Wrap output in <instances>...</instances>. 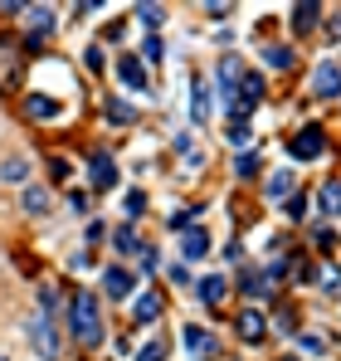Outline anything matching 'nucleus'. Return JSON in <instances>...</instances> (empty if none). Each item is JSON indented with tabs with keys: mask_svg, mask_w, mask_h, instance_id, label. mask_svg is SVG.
I'll return each instance as SVG.
<instances>
[{
	"mask_svg": "<svg viewBox=\"0 0 341 361\" xmlns=\"http://www.w3.org/2000/svg\"><path fill=\"white\" fill-rule=\"evenodd\" d=\"M68 327H73V337L83 347H98L103 342V312H98V298L93 293H78V298L68 302Z\"/></svg>",
	"mask_w": 341,
	"mask_h": 361,
	"instance_id": "f257e3e1",
	"label": "nucleus"
},
{
	"mask_svg": "<svg viewBox=\"0 0 341 361\" xmlns=\"http://www.w3.org/2000/svg\"><path fill=\"white\" fill-rule=\"evenodd\" d=\"M322 152H327L322 127H302V132L292 137V157H297V161H312V157H322Z\"/></svg>",
	"mask_w": 341,
	"mask_h": 361,
	"instance_id": "f03ea898",
	"label": "nucleus"
},
{
	"mask_svg": "<svg viewBox=\"0 0 341 361\" xmlns=\"http://www.w3.org/2000/svg\"><path fill=\"white\" fill-rule=\"evenodd\" d=\"M312 93H317V98H341V63H317Z\"/></svg>",
	"mask_w": 341,
	"mask_h": 361,
	"instance_id": "7ed1b4c3",
	"label": "nucleus"
},
{
	"mask_svg": "<svg viewBox=\"0 0 341 361\" xmlns=\"http://www.w3.org/2000/svg\"><path fill=\"white\" fill-rule=\"evenodd\" d=\"M234 327H239V337H244V342H264V337H268V322H264V312H254V307H249V312H239V317H234Z\"/></svg>",
	"mask_w": 341,
	"mask_h": 361,
	"instance_id": "20e7f679",
	"label": "nucleus"
},
{
	"mask_svg": "<svg viewBox=\"0 0 341 361\" xmlns=\"http://www.w3.org/2000/svg\"><path fill=\"white\" fill-rule=\"evenodd\" d=\"M185 352L200 361L215 357V332H205V327H185Z\"/></svg>",
	"mask_w": 341,
	"mask_h": 361,
	"instance_id": "39448f33",
	"label": "nucleus"
},
{
	"mask_svg": "<svg viewBox=\"0 0 341 361\" xmlns=\"http://www.w3.org/2000/svg\"><path fill=\"white\" fill-rule=\"evenodd\" d=\"M25 118H35V122H54V118H58V103L49 98V93H30V98H25Z\"/></svg>",
	"mask_w": 341,
	"mask_h": 361,
	"instance_id": "423d86ee",
	"label": "nucleus"
},
{
	"mask_svg": "<svg viewBox=\"0 0 341 361\" xmlns=\"http://www.w3.org/2000/svg\"><path fill=\"white\" fill-rule=\"evenodd\" d=\"M88 176H93V185H98V190H108V185L117 180L113 157H108V152H93V161H88Z\"/></svg>",
	"mask_w": 341,
	"mask_h": 361,
	"instance_id": "0eeeda50",
	"label": "nucleus"
},
{
	"mask_svg": "<svg viewBox=\"0 0 341 361\" xmlns=\"http://www.w3.org/2000/svg\"><path fill=\"white\" fill-rule=\"evenodd\" d=\"M30 337H35L39 357H54L58 352V337H54V327H49V317H35V322H30Z\"/></svg>",
	"mask_w": 341,
	"mask_h": 361,
	"instance_id": "6e6552de",
	"label": "nucleus"
},
{
	"mask_svg": "<svg viewBox=\"0 0 341 361\" xmlns=\"http://www.w3.org/2000/svg\"><path fill=\"white\" fill-rule=\"evenodd\" d=\"M103 288H108V298H127V293H132V288H137V279H132V274H127V269H108V274H103Z\"/></svg>",
	"mask_w": 341,
	"mask_h": 361,
	"instance_id": "1a4fd4ad",
	"label": "nucleus"
},
{
	"mask_svg": "<svg viewBox=\"0 0 341 361\" xmlns=\"http://www.w3.org/2000/svg\"><path fill=\"white\" fill-rule=\"evenodd\" d=\"M190 118H195V122L210 118V88H205V78L190 83Z\"/></svg>",
	"mask_w": 341,
	"mask_h": 361,
	"instance_id": "9d476101",
	"label": "nucleus"
},
{
	"mask_svg": "<svg viewBox=\"0 0 341 361\" xmlns=\"http://www.w3.org/2000/svg\"><path fill=\"white\" fill-rule=\"evenodd\" d=\"M117 73H122V83H127V88H137V93L147 88V73H142V59H127V54H122V59H117Z\"/></svg>",
	"mask_w": 341,
	"mask_h": 361,
	"instance_id": "9b49d317",
	"label": "nucleus"
},
{
	"mask_svg": "<svg viewBox=\"0 0 341 361\" xmlns=\"http://www.w3.org/2000/svg\"><path fill=\"white\" fill-rule=\"evenodd\" d=\"M180 249H185V259H205L210 254V235L205 230H185L180 235Z\"/></svg>",
	"mask_w": 341,
	"mask_h": 361,
	"instance_id": "f8f14e48",
	"label": "nucleus"
},
{
	"mask_svg": "<svg viewBox=\"0 0 341 361\" xmlns=\"http://www.w3.org/2000/svg\"><path fill=\"white\" fill-rule=\"evenodd\" d=\"M317 20H322V5H312V0L292 5V30H317Z\"/></svg>",
	"mask_w": 341,
	"mask_h": 361,
	"instance_id": "ddd939ff",
	"label": "nucleus"
},
{
	"mask_svg": "<svg viewBox=\"0 0 341 361\" xmlns=\"http://www.w3.org/2000/svg\"><path fill=\"white\" fill-rule=\"evenodd\" d=\"M225 293H229V283L220 279V274H205V279H200V302L215 307V302H225Z\"/></svg>",
	"mask_w": 341,
	"mask_h": 361,
	"instance_id": "4468645a",
	"label": "nucleus"
},
{
	"mask_svg": "<svg viewBox=\"0 0 341 361\" xmlns=\"http://www.w3.org/2000/svg\"><path fill=\"white\" fill-rule=\"evenodd\" d=\"M292 171H278V176H268V185H264V195L268 200H292Z\"/></svg>",
	"mask_w": 341,
	"mask_h": 361,
	"instance_id": "2eb2a0df",
	"label": "nucleus"
},
{
	"mask_svg": "<svg viewBox=\"0 0 341 361\" xmlns=\"http://www.w3.org/2000/svg\"><path fill=\"white\" fill-rule=\"evenodd\" d=\"M132 312H137V322H156L161 317V293H142Z\"/></svg>",
	"mask_w": 341,
	"mask_h": 361,
	"instance_id": "dca6fc26",
	"label": "nucleus"
},
{
	"mask_svg": "<svg viewBox=\"0 0 341 361\" xmlns=\"http://www.w3.org/2000/svg\"><path fill=\"white\" fill-rule=\"evenodd\" d=\"M10 83H20V59H15V49H0V88H10Z\"/></svg>",
	"mask_w": 341,
	"mask_h": 361,
	"instance_id": "f3484780",
	"label": "nucleus"
},
{
	"mask_svg": "<svg viewBox=\"0 0 341 361\" xmlns=\"http://www.w3.org/2000/svg\"><path fill=\"white\" fill-rule=\"evenodd\" d=\"M317 205H322L327 215H341V180H327V185H322V195H317Z\"/></svg>",
	"mask_w": 341,
	"mask_h": 361,
	"instance_id": "a211bd4d",
	"label": "nucleus"
},
{
	"mask_svg": "<svg viewBox=\"0 0 341 361\" xmlns=\"http://www.w3.org/2000/svg\"><path fill=\"white\" fill-rule=\"evenodd\" d=\"M264 63H268V68H292V49H287V44H268V49H264Z\"/></svg>",
	"mask_w": 341,
	"mask_h": 361,
	"instance_id": "6ab92c4d",
	"label": "nucleus"
},
{
	"mask_svg": "<svg viewBox=\"0 0 341 361\" xmlns=\"http://www.w3.org/2000/svg\"><path fill=\"white\" fill-rule=\"evenodd\" d=\"M0 176L5 180H25L30 176V161H25V157H5V161H0Z\"/></svg>",
	"mask_w": 341,
	"mask_h": 361,
	"instance_id": "aec40b11",
	"label": "nucleus"
},
{
	"mask_svg": "<svg viewBox=\"0 0 341 361\" xmlns=\"http://www.w3.org/2000/svg\"><path fill=\"white\" fill-rule=\"evenodd\" d=\"M113 244H117V254H132V249L142 254V244H137V230H132V225H122V230L113 235Z\"/></svg>",
	"mask_w": 341,
	"mask_h": 361,
	"instance_id": "412c9836",
	"label": "nucleus"
},
{
	"mask_svg": "<svg viewBox=\"0 0 341 361\" xmlns=\"http://www.w3.org/2000/svg\"><path fill=\"white\" fill-rule=\"evenodd\" d=\"M239 88H244V103H259V98H264V78H259V73H244Z\"/></svg>",
	"mask_w": 341,
	"mask_h": 361,
	"instance_id": "4be33fe9",
	"label": "nucleus"
},
{
	"mask_svg": "<svg viewBox=\"0 0 341 361\" xmlns=\"http://www.w3.org/2000/svg\"><path fill=\"white\" fill-rule=\"evenodd\" d=\"M25 210H30V215H44V210H49V195H44L39 185H30V190H25Z\"/></svg>",
	"mask_w": 341,
	"mask_h": 361,
	"instance_id": "5701e85b",
	"label": "nucleus"
},
{
	"mask_svg": "<svg viewBox=\"0 0 341 361\" xmlns=\"http://www.w3.org/2000/svg\"><path fill=\"white\" fill-rule=\"evenodd\" d=\"M170 357V347H166V337H156V342H147L142 352H137V361H166Z\"/></svg>",
	"mask_w": 341,
	"mask_h": 361,
	"instance_id": "b1692460",
	"label": "nucleus"
},
{
	"mask_svg": "<svg viewBox=\"0 0 341 361\" xmlns=\"http://www.w3.org/2000/svg\"><path fill=\"white\" fill-rule=\"evenodd\" d=\"M132 118H137V113H132L122 98H108V122H132Z\"/></svg>",
	"mask_w": 341,
	"mask_h": 361,
	"instance_id": "393cba45",
	"label": "nucleus"
},
{
	"mask_svg": "<svg viewBox=\"0 0 341 361\" xmlns=\"http://www.w3.org/2000/svg\"><path fill=\"white\" fill-rule=\"evenodd\" d=\"M54 30V10H35V39H44Z\"/></svg>",
	"mask_w": 341,
	"mask_h": 361,
	"instance_id": "a878e982",
	"label": "nucleus"
},
{
	"mask_svg": "<svg viewBox=\"0 0 341 361\" xmlns=\"http://www.w3.org/2000/svg\"><path fill=\"white\" fill-rule=\"evenodd\" d=\"M229 142H234V152H249V147H254V137H249V127H239V122L229 127Z\"/></svg>",
	"mask_w": 341,
	"mask_h": 361,
	"instance_id": "bb28decb",
	"label": "nucleus"
},
{
	"mask_svg": "<svg viewBox=\"0 0 341 361\" xmlns=\"http://www.w3.org/2000/svg\"><path fill=\"white\" fill-rule=\"evenodd\" d=\"M317 283H322L327 293H341V274H337V269H322V274H317Z\"/></svg>",
	"mask_w": 341,
	"mask_h": 361,
	"instance_id": "cd10ccee",
	"label": "nucleus"
},
{
	"mask_svg": "<svg viewBox=\"0 0 341 361\" xmlns=\"http://www.w3.org/2000/svg\"><path fill=\"white\" fill-rule=\"evenodd\" d=\"M137 15H142L147 25H161V20H166V10H161V5H137Z\"/></svg>",
	"mask_w": 341,
	"mask_h": 361,
	"instance_id": "c85d7f7f",
	"label": "nucleus"
},
{
	"mask_svg": "<svg viewBox=\"0 0 341 361\" xmlns=\"http://www.w3.org/2000/svg\"><path fill=\"white\" fill-rule=\"evenodd\" d=\"M234 171H239V176H254V171H259V157H254V152H244V157L234 161Z\"/></svg>",
	"mask_w": 341,
	"mask_h": 361,
	"instance_id": "c756f323",
	"label": "nucleus"
},
{
	"mask_svg": "<svg viewBox=\"0 0 341 361\" xmlns=\"http://www.w3.org/2000/svg\"><path fill=\"white\" fill-rule=\"evenodd\" d=\"M287 274H292V264H287V254H283V259H273V264H268V279H287Z\"/></svg>",
	"mask_w": 341,
	"mask_h": 361,
	"instance_id": "7c9ffc66",
	"label": "nucleus"
},
{
	"mask_svg": "<svg viewBox=\"0 0 341 361\" xmlns=\"http://www.w3.org/2000/svg\"><path fill=\"white\" fill-rule=\"evenodd\" d=\"M142 210H147V195L132 190V195H127V215H142Z\"/></svg>",
	"mask_w": 341,
	"mask_h": 361,
	"instance_id": "2f4dec72",
	"label": "nucleus"
},
{
	"mask_svg": "<svg viewBox=\"0 0 341 361\" xmlns=\"http://www.w3.org/2000/svg\"><path fill=\"white\" fill-rule=\"evenodd\" d=\"M88 68H93V73H103V68H108V63H103V49H98V44L88 49Z\"/></svg>",
	"mask_w": 341,
	"mask_h": 361,
	"instance_id": "473e14b6",
	"label": "nucleus"
},
{
	"mask_svg": "<svg viewBox=\"0 0 341 361\" xmlns=\"http://www.w3.org/2000/svg\"><path fill=\"white\" fill-rule=\"evenodd\" d=\"M327 35H332V39H341V20H332V25H327Z\"/></svg>",
	"mask_w": 341,
	"mask_h": 361,
	"instance_id": "72a5a7b5",
	"label": "nucleus"
},
{
	"mask_svg": "<svg viewBox=\"0 0 341 361\" xmlns=\"http://www.w3.org/2000/svg\"><path fill=\"white\" fill-rule=\"evenodd\" d=\"M283 361H297V357H283Z\"/></svg>",
	"mask_w": 341,
	"mask_h": 361,
	"instance_id": "f704fd0d",
	"label": "nucleus"
},
{
	"mask_svg": "<svg viewBox=\"0 0 341 361\" xmlns=\"http://www.w3.org/2000/svg\"><path fill=\"white\" fill-rule=\"evenodd\" d=\"M0 361H5V357H0Z\"/></svg>",
	"mask_w": 341,
	"mask_h": 361,
	"instance_id": "c9c22d12",
	"label": "nucleus"
}]
</instances>
